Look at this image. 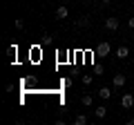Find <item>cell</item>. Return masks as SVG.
<instances>
[{"label":"cell","instance_id":"4","mask_svg":"<svg viewBox=\"0 0 134 125\" xmlns=\"http://www.w3.org/2000/svg\"><path fill=\"white\" fill-rule=\"evenodd\" d=\"M119 25H121V20L114 18V16H112V18H105V29H107V31H116Z\"/></svg>","mask_w":134,"mask_h":125},{"label":"cell","instance_id":"3","mask_svg":"<svg viewBox=\"0 0 134 125\" xmlns=\"http://www.w3.org/2000/svg\"><path fill=\"white\" fill-rule=\"evenodd\" d=\"M125 81H127L125 74H114V78H112V87H114V89H121V87L125 85Z\"/></svg>","mask_w":134,"mask_h":125},{"label":"cell","instance_id":"10","mask_svg":"<svg viewBox=\"0 0 134 125\" xmlns=\"http://www.w3.org/2000/svg\"><path fill=\"white\" fill-rule=\"evenodd\" d=\"M98 96L103 98V101H107V98L112 96V89H110V87H100V89H98Z\"/></svg>","mask_w":134,"mask_h":125},{"label":"cell","instance_id":"17","mask_svg":"<svg viewBox=\"0 0 134 125\" xmlns=\"http://www.w3.org/2000/svg\"><path fill=\"white\" fill-rule=\"evenodd\" d=\"M130 123H132V125H134V118H130Z\"/></svg>","mask_w":134,"mask_h":125},{"label":"cell","instance_id":"15","mask_svg":"<svg viewBox=\"0 0 134 125\" xmlns=\"http://www.w3.org/2000/svg\"><path fill=\"white\" fill-rule=\"evenodd\" d=\"M127 27H130V29H134V16H132V18H127Z\"/></svg>","mask_w":134,"mask_h":125},{"label":"cell","instance_id":"1","mask_svg":"<svg viewBox=\"0 0 134 125\" xmlns=\"http://www.w3.org/2000/svg\"><path fill=\"white\" fill-rule=\"evenodd\" d=\"M94 54H96L98 58H105V56H110V54H112V45L107 43V40H103V43H98V45H96Z\"/></svg>","mask_w":134,"mask_h":125},{"label":"cell","instance_id":"2","mask_svg":"<svg viewBox=\"0 0 134 125\" xmlns=\"http://www.w3.org/2000/svg\"><path fill=\"white\" fill-rule=\"evenodd\" d=\"M134 105V94H123V96H121V107H123V110H130V107Z\"/></svg>","mask_w":134,"mask_h":125},{"label":"cell","instance_id":"14","mask_svg":"<svg viewBox=\"0 0 134 125\" xmlns=\"http://www.w3.org/2000/svg\"><path fill=\"white\" fill-rule=\"evenodd\" d=\"M14 27L18 29V31H23V29H25V22H23V20L18 18V20H14Z\"/></svg>","mask_w":134,"mask_h":125},{"label":"cell","instance_id":"7","mask_svg":"<svg viewBox=\"0 0 134 125\" xmlns=\"http://www.w3.org/2000/svg\"><path fill=\"white\" fill-rule=\"evenodd\" d=\"M67 16H69V9H67L65 5H60V7L56 9V18H58V20H65Z\"/></svg>","mask_w":134,"mask_h":125},{"label":"cell","instance_id":"9","mask_svg":"<svg viewBox=\"0 0 134 125\" xmlns=\"http://www.w3.org/2000/svg\"><path fill=\"white\" fill-rule=\"evenodd\" d=\"M81 105L83 107H92V105H94V98H92L90 94H83V96H81Z\"/></svg>","mask_w":134,"mask_h":125},{"label":"cell","instance_id":"16","mask_svg":"<svg viewBox=\"0 0 134 125\" xmlns=\"http://www.w3.org/2000/svg\"><path fill=\"white\" fill-rule=\"evenodd\" d=\"M100 2H103V5H110V2H112V0H100Z\"/></svg>","mask_w":134,"mask_h":125},{"label":"cell","instance_id":"11","mask_svg":"<svg viewBox=\"0 0 134 125\" xmlns=\"http://www.w3.org/2000/svg\"><path fill=\"white\" fill-rule=\"evenodd\" d=\"M81 81H83V85H85V87H90L92 83H94V76H92V74H83Z\"/></svg>","mask_w":134,"mask_h":125},{"label":"cell","instance_id":"8","mask_svg":"<svg viewBox=\"0 0 134 125\" xmlns=\"http://www.w3.org/2000/svg\"><path fill=\"white\" fill-rule=\"evenodd\" d=\"M94 116H96V118H105V116H107V107L105 105H98L94 110Z\"/></svg>","mask_w":134,"mask_h":125},{"label":"cell","instance_id":"18","mask_svg":"<svg viewBox=\"0 0 134 125\" xmlns=\"http://www.w3.org/2000/svg\"><path fill=\"white\" fill-rule=\"evenodd\" d=\"M87 2H92V0H87Z\"/></svg>","mask_w":134,"mask_h":125},{"label":"cell","instance_id":"13","mask_svg":"<svg viewBox=\"0 0 134 125\" xmlns=\"http://www.w3.org/2000/svg\"><path fill=\"white\" fill-rule=\"evenodd\" d=\"M7 54H9V56L16 60V54H18V47H16V45H9V47H7Z\"/></svg>","mask_w":134,"mask_h":125},{"label":"cell","instance_id":"5","mask_svg":"<svg viewBox=\"0 0 134 125\" xmlns=\"http://www.w3.org/2000/svg\"><path fill=\"white\" fill-rule=\"evenodd\" d=\"M127 56H130V47H127V45H119V47H116V58L125 60Z\"/></svg>","mask_w":134,"mask_h":125},{"label":"cell","instance_id":"6","mask_svg":"<svg viewBox=\"0 0 134 125\" xmlns=\"http://www.w3.org/2000/svg\"><path fill=\"white\" fill-rule=\"evenodd\" d=\"M90 22H92L90 16H81V18L76 20V29H87V27H90Z\"/></svg>","mask_w":134,"mask_h":125},{"label":"cell","instance_id":"12","mask_svg":"<svg viewBox=\"0 0 134 125\" xmlns=\"http://www.w3.org/2000/svg\"><path fill=\"white\" fill-rule=\"evenodd\" d=\"M74 123H76V125H87V116H85V114L74 116Z\"/></svg>","mask_w":134,"mask_h":125}]
</instances>
